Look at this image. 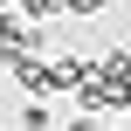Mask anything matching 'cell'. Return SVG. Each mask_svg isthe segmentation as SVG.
Wrapping results in <instances>:
<instances>
[{
	"label": "cell",
	"mask_w": 131,
	"mask_h": 131,
	"mask_svg": "<svg viewBox=\"0 0 131 131\" xmlns=\"http://www.w3.org/2000/svg\"><path fill=\"white\" fill-rule=\"evenodd\" d=\"M0 69H7V48H0Z\"/></svg>",
	"instance_id": "52a82bcc"
},
{
	"label": "cell",
	"mask_w": 131,
	"mask_h": 131,
	"mask_svg": "<svg viewBox=\"0 0 131 131\" xmlns=\"http://www.w3.org/2000/svg\"><path fill=\"white\" fill-rule=\"evenodd\" d=\"M69 131H104V117H90V111H76V117H69Z\"/></svg>",
	"instance_id": "8992f818"
},
{
	"label": "cell",
	"mask_w": 131,
	"mask_h": 131,
	"mask_svg": "<svg viewBox=\"0 0 131 131\" xmlns=\"http://www.w3.org/2000/svg\"><path fill=\"white\" fill-rule=\"evenodd\" d=\"M14 124H21V131H48V124H55V111H48V104H21Z\"/></svg>",
	"instance_id": "3957f363"
},
{
	"label": "cell",
	"mask_w": 131,
	"mask_h": 131,
	"mask_svg": "<svg viewBox=\"0 0 131 131\" xmlns=\"http://www.w3.org/2000/svg\"><path fill=\"white\" fill-rule=\"evenodd\" d=\"M55 7H62V14H97L104 0H55Z\"/></svg>",
	"instance_id": "5b68a950"
},
{
	"label": "cell",
	"mask_w": 131,
	"mask_h": 131,
	"mask_svg": "<svg viewBox=\"0 0 131 131\" xmlns=\"http://www.w3.org/2000/svg\"><path fill=\"white\" fill-rule=\"evenodd\" d=\"M0 48H7V69L21 55H41V21L21 14V7H0Z\"/></svg>",
	"instance_id": "6da1fadb"
},
{
	"label": "cell",
	"mask_w": 131,
	"mask_h": 131,
	"mask_svg": "<svg viewBox=\"0 0 131 131\" xmlns=\"http://www.w3.org/2000/svg\"><path fill=\"white\" fill-rule=\"evenodd\" d=\"M97 90H104V104H131V48H111L104 55V69H97Z\"/></svg>",
	"instance_id": "7a4b0ae2"
},
{
	"label": "cell",
	"mask_w": 131,
	"mask_h": 131,
	"mask_svg": "<svg viewBox=\"0 0 131 131\" xmlns=\"http://www.w3.org/2000/svg\"><path fill=\"white\" fill-rule=\"evenodd\" d=\"M21 14H35V21H48V14H62L55 0H21Z\"/></svg>",
	"instance_id": "277c9868"
}]
</instances>
